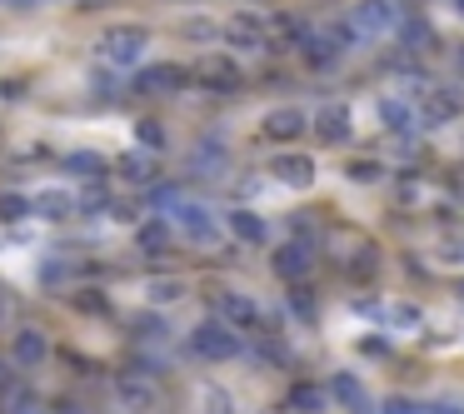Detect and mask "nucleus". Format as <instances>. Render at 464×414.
Masks as SVG:
<instances>
[{
    "instance_id": "obj_4",
    "label": "nucleus",
    "mask_w": 464,
    "mask_h": 414,
    "mask_svg": "<svg viewBox=\"0 0 464 414\" xmlns=\"http://www.w3.org/2000/svg\"><path fill=\"white\" fill-rule=\"evenodd\" d=\"M400 21H404V0H360V5L350 11V25H354V35H360V41L394 31Z\"/></svg>"
},
{
    "instance_id": "obj_11",
    "label": "nucleus",
    "mask_w": 464,
    "mask_h": 414,
    "mask_svg": "<svg viewBox=\"0 0 464 414\" xmlns=\"http://www.w3.org/2000/svg\"><path fill=\"white\" fill-rule=\"evenodd\" d=\"M270 175L280 185H290V190H310V185H314V160H310V155H275Z\"/></svg>"
},
{
    "instance_id": "obj_17",
    "label": "nucleus",
    "mask_w": 464,
    "mask_h": 414,
    "mask_svg": "<svg viewBox=\"0 0 464 414\" xmlns=\"http://www.w3.org/2000/svg\"><path fill=\"white\" fill-rule=\"evenodd\" d=\"M121 404H125V409H150V404H155L150 374H125V380H121Z\"/></svg>"
},
{
    "instance_id": "obj_22",
    "label": "nucleus",
    "mask_w": 464,
    "mask_h": 414,
    "mask_svg": "<svg viewBox=\"0 0 464 414\" xmlns=\"http://www.w3.org/2000/svg\"><path fill=\"white\" fill-rule=\"evenodd\" d=\"M145 300L160 304V310H165V304H180L185 300V284L180 280H150V284H145Z\"/></svg>"
},
{
    "instance_id": "obj_10",
    "label": "nucleus",
    "mask_w": 464,
    "mask_h": 414,
    "mask_svg": "<svg viewBox=\"0 0 464 414\" xmlns=\"http://www.w3.org/2000/svg\"><path fill=\"white\" fill-rule=\"evenodd\" d=\"M185 81H190V75H185L180 65H140L135 91H140V95H170V91H180Z\"/></svg>"
},
{
    "instance_id": "obj_31",
    "label": "nucleus",
    "mask_w": 464,
    "mask_h": 414,
    "mask_svg": "<svg viewBox=\"0 0 464 414\" xmlns=\"http://www.w3.org/2000/svg\"><path fill=\"white\" fill-rule=\"evenodd\" d=\"M75 310H81V314H105V310H111V300H105L101 290H81V294H75Z\"/></svg>"
},
{
    "instance_id": "obj_25",
    "label": "nucleus",
    "mask_w": 464,
    "mask_h": 414,
    "mask_svg": "<svg viewBox=\"0 0 464 414\" xmlns=\"http://www.w3.org/2000/svg\"><path fill=\"white\" fill-rule=\"evenodd\" d=\"M121 175H125L130 185H155V165L145 160V155H125V160H121Z\"/></svg>"
},
{
    "instance_id": "obj_7",
    "label": "nucleus",
    "mask_w": 464,
    "mask_h": 414,
    "mask_svg": "<svg viewBox=\"0 0 464 414\" xmlns=\"http://www.w3.org/2000/svg\"><path fill=\"white\" fill-rule=\"evenodd\" d=\"M45 354H51V340H45V330H35V324H21V330L11 334V360L21 364V370H35V364H45Z\"/></svg>"
},
{
    "instance_id": "obj_36",
    "label": "nucleus",
    "mask_w": 464,
    "mask_h": 414,
    "mask_svg": "<svg viewBox=\"0 0 464 414\" xmlns=\"http://www.w3.org/2000/svg\"><path fill=\"white\" fill-rule=\"evenodd\" d=\"M11 414H51L41 400H31V394H21V400H11Z\"/></svg>"
},
{
    "instance_id": "obj_13",
    "label": "nucleus",
    "mask_w": 464,
    "mask_h": 414,
    "mask_svg": "<svg viewBox=\"0 0 464 414\" xmlns=\"http://www.w3.org/2000/svg\"><path fill=\"white\" fill-rule=\"evenodd\" d=\"M350 130H354V120H350L344 105H320V111H314V135H320L324 145H344Z\"/></svg>"
},
{
    "instance_id": "obj_34",
    "label": "nucleus",
    "mask_w": 464,
    "mask_h": 414,
    "mask_svg": "<svg viewBox=\"0 0 464 414\" xmlns=\"http://www.w3.org/2000/svg\"><path fill=\"white\" fill-rule=\"evenodd\" d=\"M25 210H31V205H25L21 195H5V200H0V220H21Z\"/></svg>"
},
{
    "instance_id": "obj_8",
    "label": "nucleus",
    "mask_w": 464,
    "mask_h": 414,
    "mask_svg": "<svg viewBox=\"0 0 464 414\" xmlns=\"http://www.w3.org/2000/svg\"><path fill=\"white\" fill-rule=\"evenodd\" d=\"M300 55L310 71H334L340 65V41H334L330 31H304L300 35Z\"/></svg>"
},
{
    "instance_id": "obj_41",
    "label": "nucleus",
    "mask_w": 464,
    "mask_h": 414,
    "mask_svg": "<svg viewBox=\"0 0 464 414\" xmlns=\"http://www.w3.org/2000/svg\"><path fill=\"white\" fill-rule=\"evenodd\" d=\"M360 350L364 354H384V340H374V334H370V340H360Z\"/></svg>"
},
{
    "instance_id": "obj_39",
    "label": "nucleus",
    "mask_w": 464,
    "mask_h": 414,
    "mask_svg": "<svg viewBox=\"0 0 464 414\" xmlns=\"http://www.w3.org/2000/svg\"><path fill=\"white\" fill-rule=\"evenodd\" d=\"M384 414H424V404H410V400H390Z\"/></svg>"
},
{
    "instance_id": "obj_19",
    "label": "nucleus",
    "mask_w": 464,
    "mask_h": 414,
    "mask_svg": "<svg viewBox=\"0 0 464 414\" xmlns=\"http://www.w3.org/2000/svg\"><path fill=\"white\" fill-rule=\"evenodd\" d=\"M394 31H400V41L410 45V51H434V31L420 21V15H410V21H400Z\"/></svg>"
},
{
    "instance_id": "obj_37",
    "label": "nucleus",
    "mask_w": 464,
    "mask_h": 414,
    "mask_svg": "<svg viewBox=\"0 0 464 414\" xmlns=\"http://www.w3.org/2000/svg\"><path fill=\"white\" fill-rule=\"evenodd\" d=\"M394 200H400V205H420V180H400Z\"/></svg>"
},
{
    "instance_id": "obj_2",
    "label": "nucleus",
    "mask_w": 464,
    "mask_h": 414,
    "mask_svg": "<svg viewBox=\"0 0 464 414\" xmlns=\"http://www.w3.org/2000/svg\"><path fill=\"white\" fill-rule=\"evenodd\" d=\"M170 230H180L190 245H215V240H220V220H215L205 205L185 200V195L170 205Z\"/></svg>"
},
{
    "instance_id": "obj_33",
    "label": "nucleus",
    "mask_w": 464,
    "mask_h": 414,
    "mask_svg": "<svg viewBox=\"0 0 464 414\" xmlns=\"http://www.w3.org/2000/svg\"><path fill=\"white\" fill-rule=\"evenodd\" d=\"M65 165H71V170H81V175H101V170H105L101 155H71Z\"/></svg>"
},
{
    "instance_id": "obj_6",
    "label": "nucleus",
    "mask_w": 464,
    "mask_h": 414,
    "mask_svg": "<svg viewBox=\"0 0 464 414\" xmlns=\"http://www.w3.org/2000/svg\"><path fill=\"white\" fill-rule=\"evenodd\" d=\"M225 41L230 45H240V51H265L270 45V21H260V15H230L225 21Z\"/></svg>"
},
{
    "instance_id": "obj_15",
    "label": "nucleus",
    "mask_w": 464,
    "mask_h": 414,
    "mask_svg": "<svg viewBox=\"0 0 464 414\" xmlns=\"http://www.w3.org/2000/svg\"><path fill=\"white\" fill-rule=\"evenodd\" d=\"M195 81L200 85H210V91H240V65L235 61H220V55H215V61H205L200 71H195Z\"/></svg>"
},
{
    "instance_id": "obj_32",
    "label": "nucleus",
    "mask_w": 464,
    "mask_h": 414,
    "mask_svg": "<svg viewBox=\"0 0 464 414\" xmlns=\"http://www.w3.org/2000/svg\"><path fill=\"white\" fill-rule=\"evenodd\" d=\"M344 175L360 180V185H370V180H380V175H384V165L380 160H350V170H344Z\"/></svg>"
},
{
    "instance_id": "obj_9",
    "label": "nucleus",
    "mask_w": 464,
    "mask_h": 414,
    "mask_svg": "<svg viewBox=\"0 0 464 414\" xmlns=\"http://www.w3.org/2000/svg\"><path fill=\"white\" fill-rule=\"evenodd\" d=\"M265 140H275V145H290V140H300L304 130H310V120H304L300 111H295V105H280V111H270L265 115Z\"/></svg>"
},
{
    "instance_id": "obj_23",
    "label": "nucleus",
    "mask_w": 464,
    "mask_h": 414,
    "mask_svg": "<svg viewBox=\"0 0 464 414\" xmlns=\"http://www.w3.org/2000/svg\"><path fill=\"white\" fill-rule=\"evenodd\" d=\"M290 404H295L300 414H320V409H324V390H320V384H295V390H290Z\"/></svg>"
},
{
    "instance_id": "obj_28",
    "label": "nucleus",
    "mask_w": 464,
    "mask_h": 414,
    "mask_svg": "<svg viewBox=\"0 0 464 414\" xmlns=\"http://www.w3.org/2000/svg\"><path fill=\"white\" fill-rule=\"evenodd\" d=\"M304 31H310V25L295 21V15H280V21H270V35H280V41H290V45H300Z\"/></svg>"
},
{
    "instance_id": "obj_27",
    "label": "nucleus",
    "mask_w": 464,
    "mask_h": 414,
    "mask_svg": "<svg viewBox=\"0 0 464 414\" xmlns=\"http://www.w3.org/2000/svg\"><path fill=\"white\" fill-rule=\"evenodd\" d=\"M330 394H334L340 404H360V400H364V390H360V380H354V374H334V380H330Z\"/></svg>"
},
{
    "instance_id": "obj_1",
    "label": "nucleus",
    "mask_w": 464,
    "mask_h": 414,
    "mask_svg": "<svg viewBox=\"0 0 464 414\" xmlns=\"http://www.w3.org/2000/svg\"><path fill=\"white\" fill-rule=\"evenodd\" d=\"M101 61L111 65V71H130V65L145 61V51H150V31L145 25H115V31L101 35Z\"/></svg>"
},
{
    "instance_id": "obj_12",
    "label": "nucleus",
    "mask_w": 464,
    "mask_h": 414,
    "mask_svg": "<svg viewBox=\"0 0 464 414\" xmlns=\"http://www.w3.org/2000/svg\"><path fill=\"white\" fill-rule=\"evenodd\" d=\"M310 265H314V250L304 240H290V245H280V250H275V274H280V280H304V274H310Z\"/></svg>"
},
{
    "instance_id": "obj_20",
    "label": "nucleus",
    "mask_w": 464,
    "mask_h": 414,
    "mask_svg": "<svg viewBox=\"0 0 464 414\" xmlns=\"http://www.w3.org/2000/svg\"><path fill=\"white\" fill-rule=\"evenodd\" d=\"M135 145L150 150V155H160L165 150V125L155 120V115H140V120H135Z\"/></svg>"
},
{
    "instance_id": "obj_16",
    "label": "nucleus",
    "mask_w": 464,
    "mask_h": 414,
    "mask_svg": "<svg viewBox=\"0 0 464 414\" xmlns=\"http://www.w3.org/2000/svg\"><path fill=\"white\" fill-rule=\"evenodd\" d=\"M225 225H230V235L240 245H265V235H270V225H265L255 210H230V220H225Z\"/></svg>"
},
{
    "instance_id": "obj_43",
    "label": "nucleus",
    "mask_w": 464,
    "mask_h": 414,
    "mask_svg": "<svg viewBox=\"0 0 464 414\" xmlns=\"http://www.w3.org/2000/svg\"><path fill=\"white\" fill-rule=\"evenodd\" d=\"M454 294H459V304H464V280H459V284H454Z\"/></svg>"
},
{
    "instance_id": "obj_38",
    "label": "nucleus",
    "mask_w": 464,
    "mask_h": 414,
    "mask_svg": "<svg viewBox=\"0 0 464 414\" xmlns=\"http://www.w3.org/2000/svg\"><path fill=\"white\" fill-rule=\"evenodd\" d=\"M205 409H210V414H230V400H225L220 390H210V394H205Z\"/></svg>"
},
{
    "instance_id": "obj_5",
    "label": "nucleus",
    "mask_w": 464,
    "mask_h": 414,
    "mask_svg": "<svg viewBox=\"0 0 464 414\" xmlns=\"http://www.w3.org/2000/svg\"><path fill=\"white\" fill-rule=\"evenodd\" d=\"M420 115H424V125H450V120H459V115H464V91H459V85H434V91L424 95Z\"/></svg>"
},
{
    "instance_id": "obj_35",
    "label": "nucleus",
    "mask_w": 464,
    "mask_h": 414,
    "mask_svg": "<svg viewBox=\"0 0 464 414\" xmlns=\"http://www.w3.org/2000/svg\"><path fill=\"white\" fill-rule=\"evenodd\" d=\"M105 205H111V195H105L101 185H91V190L81 195V210H105Z\"/></svg>"
},
{
    "instance_id": "obj_21",
    "label": "nucleus",
    "mask_w": 464,
    "mask_h": 414,
    "mask_svg": "<svg viewBox=\"0 0 464 414\" xmlns=\"http://www.w3.org/2000/svg\"><path fill=\"white\" fill-rule=\"evenodd\" d=\"M170 225H160V220H150V225H140V230H135V245H140V250H150V255H160L165 245H170Z\"/></svg>"
},
{
    "instance_id": "obj_18",
    "label": "nucleus",
    "mask_w": 464,
    "mask_h": 414,
    "mask_svg": "<svg viewBox=\"0 0 464 414\" xmlns=\"http://www.w3.org/2000/svg\"><path fill=\"white\" fill-rule=\"evenodd\" d=\"M380 120L390 125V130H410V125H414V105L404 101V95H384V101H380Z\"/></svg>"
},
{
    "instance_id": "obj_24",
    "label": "nucleus",
    "mask_w": 464,
    "mask_h": 414,
    "mask_svg": "<svg viewBox=\"0 0 464 414\" xmlns=\"http://www.w3.org/2000/svg\"><path fill=\"white\" fill-rule=\"evenodd\" d=\"M350 274L354 280H374V274H380V250H374V245H360V255H350Z\"/></svg>"
},
{
    "instance_id": "obj_29",
    "label": "nucleus",
    "mask_w": 464,
    "mask_h": 414,
    "mask_svg": "<svg viewBox=\"0 0 464 414\" xmlns=\"http://www.w3.org/2000/svg\"><path fill=\"white\" fill-rule=\"evenodd\" d=\"M290 314H300V320H314V294L304 290L300 280H295V290H290Z\"/></svg>"
},
{
    "instance_id": "obj_26",
    "label": "nucleus",
    "mask_w": 464,
    "mask_h": 414,
    "mask_svg": "<svg viewBox=\"0 0 464 414\" xmlns=\"http://www.w3.org/2000/svg\"><path fill=\"white\" fill-rule=\"evenodd\" d=\"M41 215H51V220H65V215H75V200L65 190H51V195H41Z\"/></svg>"
},
{
    "instance_id": "obj_44",
    "label": "nucleus",
    "mask_w": 464,
    "mask_h": 414,
    "mask_svg": "<svg viewBox=\"0 0 464 414\" xmlns=\"http://www.w3.org/2000/svg\"><path fill=\"white\" fill-rule=\"evenodd\" d=\"M454 5H459V15H464V0H454Z\"/></svg>"
},
{
    "instance_id": "obj_40",
    "label": "nucleus",
    "mask_w": 464,
    "mask_h": 414,
    "mask_svg": "<svg viewBox=\"0 0 464 414\" xmlns=\"http://www.w3.org/2000/svg\"><path fill=\"white\" fill-rule=\"evenodd\" d=\"M65 274H71L65 265H45V274H41V280H45V284H65Z\"/></svg>"
},
{
    "instance_id": "obj_42",
    "label": "nucleus",
    "mask_w": 464,
    "mask_h": 414,
    "mask_svg": "<svg viewBox=\"0 0 464 414\" xmlns=\"http://www.w3.org/2000/svg\"><path fill=\"white\" fill-rule=\"evenodd\" d=\"M454 61H459V71H464V45H459V51H454Z\"/></svg>"
},
{
    "instance_id": "obj_30",
    "label": "nucleus",
    "mask_w": 464,
    "mask_h": 414,
    "mask_svg": "<svg viewBox=\"0 0 464 414\" xmlns=\"http://www.w3.org/2000/svg\"><path fill=\"white\" fill-rule=\"evenodd\" d=\"M380 314L394 330H414V324H420V310H414V304H394V310H380Z\"/></svg>"
},
{
    "instance_id": "obj_14",
    "label": "nucleus",
    "mask_w": 464,
    "mask_h": 414,
    "mask_svg": "<svg viewBox=\"0 0 464 414\" xmlns=\"http://www.w3.org/2000/svg\"><path fill=\"white\" fill-rule=\"evenodd\" d=\"M220 320L230 324V330H255V324H260V304H255L250 294H220Z\"/></svg>"
},
{
    "instance_id": "obj_3",
    "label": "nucleus",
    "mask_w": 464,
    "mask_h": 414,
    "mask_svg": "<svg viewBox=\"0 0 464 414\" xmlns=\"http://www.w3.org/2000/svg\"><path fill=\"white\" fill-rule=\"evenodd\" d=\"M190 350L200 354V360L225 364V360L240 354V334H235L225 320H205V324H195V330H190Z\"/></svg>"
}]
</instances>
